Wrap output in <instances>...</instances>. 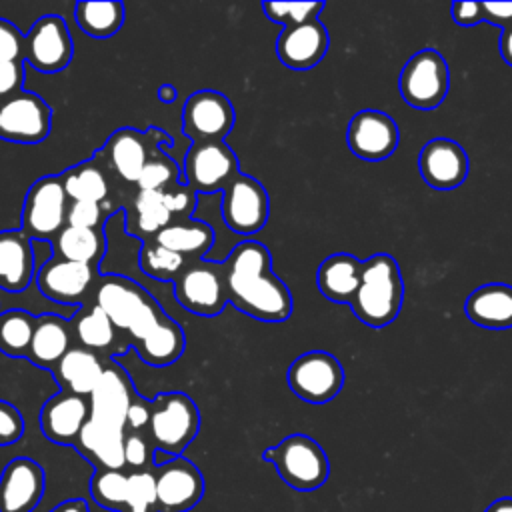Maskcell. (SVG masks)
<instances>
[{
    "label": "cell",
    "instance_id": "obj_1",
    "mask_svg": "<svg viewBox=\"0 0 512 512\" xmlns=\"http://www.w3.org/2000/svg\"><path fill=\"white\" fill-rule=\"evenodd\" d=\"M228 302L260 322H284L292 314V294L272 272L270 250L256 242H240L222 262Z\"/></svg>",
    "mask_w": 512,
    "mask_h": 512
},
{
    "label": "cell",
    "instance_id": "obj_2",
    "mask_svg": "<svg viewBox=\"0 0 512 512\" xmlns=\"http://www.w3.org/2000/svg\"><path fill=\"white\" fill-rule=\"evenodd\" d=\"M404 300V282L390 254H374L362 264V282L350 302L356 318L370 328H384L396 320Z\"/></svg>",
    "mask_w": 512,
    "mask_h": 512
},
{
    "label": "cell",
    "instance_id": "obj_3",
    "mask_svg": "<svg viewBox=\"0 0 512 512\" xmlns=\"http://www.w3.org/2000/svg\"><path fill=\"white\" fill-rule=\"evenodd\" d=\"M94 304L112 320L116 330L128 332L132 342L144 338L164 316L158 302L140 284L116 274L98 280Z\"/></svg>",
    "mask_w": 512,
    "mask_h": 512
},
{
    "label": "cell",
    "instance_id": "obj_4",
    "mask_svg": "<svg viewBox=\"0 0 512 512\" xmlns=\"http://www.w3.org/2000/svg\"><path fill=\"white\" fill-rule=\"evenodd\" d=\"M200 430V412L194 400L184 392H160L152 400L148 438L156 452L170 458L180 456Z\"/></svg>",
    "mask_w": 512,
    "mask_h": 512
},
{
    "label": "cell",
    "instance_id": "obj_5",
    "mask_svg": "<svg viewBox=\"0 0 512 512\" xmlns=\"http://www.w3.org/2000/svg\"><path fill=\"white\" fill-rule=\"evenodd\" d=\"M272 462L278 476L298 492L318 490L330 474V462L324 448L306 434H290L262 452Z\"/></svg>",
    "mask_w": 512,
    "mask_h": 512
},
{
    "label": "cell",
    "instance_id": "obj_6",
    "mask_svg": "<svg viewBox=\"0 0 512 512\" xmlns=\"http://www.w3.org/2000/svg\"><path fill=\"white\" fill-rule=\"evenodd\" d=\"M406 104L420 110L438 108L450 88V70L438 50L426 48L410 56L398 80Z\"/></svg>",
    "mask_w": 512,
    "mask_h": 512
},
{
    "label": "cell",
    "instance_id": "obj_7",
    "mask_svg": "<svg viewBox=\"0 0 512 512\" xmlns=\"http://www.w3.org/2000/svg\"><path fill=\"white\" fill-rule=\"evenodd\" d=\"M68 196L60 176L48 174L36 180L26 192L20 224L32 240H52L66 226Z\"/></svg>",
    "mask_w": 512,
    "mask_h": 512
},
{
    "label": "cell",
    "instance_id": "obj_8",
    "mask_svg": "<svg viewBox=\"0 0 512 512\" xmlns=\"http://www.w3.org/2000/svg\"><path fill=\"white\" fill-rule=\"evenodd\" d=\"M290 390L308 404H326L344 386V368L336 356L324 350L300 354L286 372Z\"/></svg>",
    "mask_w": 512,
    "mask_h": 512
},
{
    "label": "cell",
    "instance_id": "obj_9",
    "mask_svg": "<svg viewBox=\"0 0 512 512\" xmlns=\"http://www.w3.org/2000/svg\"><path fill=\"white\" fill-rule=\"evenodd\" d=\"M240 174L238 158L224 144V140L214 142H194L184 158L186 186L196 194H214L224 190Z\"/></svg>",
    "mask_w": 512,
    "mask_h": 512
},
{
    "label": "cell",
    "instance_id": "obj_10",
    "mask_svg": "<svg viewBox=\"0 0 512 512\" xmlns=\"http://www.w3.org/2000/svg\"><path fill=\"white\" fill-rule=\"evenodd\" d=\"M270 214V200L266 188L248 174H238L222 190V218L224 224L242 236L260 232Z\"/></svg>",
    "mask_w": 512,
    "mask_h": 512
},
{
    "label": "cell",
    "instance_id": "obj_11",
    "mask_svg": "<svg viewBox=\"0 0 512 512\" xmlns=\"http://www.w3.org/2000/svg\"><path fill=\"white\" fill-rule=\"evenodd\" d=\"M52 110L44 98L20 90L0 102V138L14 144H40L50 134Z\"/></svg>",
    "mask_w": 512,
    "mask_h": 512
},
{
    "label": "cell",
    "instance_id": "obj_12",
    "mask_svg": "<svg viewBox=\"0 0 512 512\" xmlns=\"http://www.w3.org/2000/svg\"><path fill=\"white\" fill-rule=\"evenodd\" d=\"M152 474L158 512H188L204 496V476L198 466L184 456L156 464Z\"/></svg>",
    "mask_w": 512,
    "mask_h": 512
},
{
    "label": "cell",
    "instance_id": "obj_13",
    "mask_svg": "<svg viewBox=\"0 0 512 512\" xmlns=\"http://www.w3.org/2000/svg\"><path fill=\"white\" fill-rule=\"evenodd\" d=\"M174 294L178 304L198 316L212 318L220 314L228 302L222 264H192L186 266L174 280Z\"/></svg>",
    "mask_w": 512,
    "mask_h": 512
},
{
    "label": "cell",
    "instance_id": "obj_14",
    "mask_svg": "<svg viewBox=\"0 0 512 512\" xmlns=\"http://www.w3.org/2000/svg\"><path fill=\"white\" fill-rule=\"evenodd\" d=\"M74 54L66 22L56 14L40 16L24 36V60L44 74L64 70Z\"/></svg>",
    "mask_w": 512,
    "mask_h": 512
},
{
    "label": "cell",
    "instance_id": "obj_15",
    "mask_svg": "<svg viewBox=\"0 0 512 512\" xmlns=\"http://www.w3.org/2000/svg\"><path fill=\"white\" fill-rule=\"evenodd\" d=\"M234 122V106L222 92L198 90L184 102L182 130L194 142L224 140V136L234 128Z\"/></svg>",
    "mask_w": 512,
    "mask_h": 512
},
{
    "label": "cell",
    "instance_id": "obj_16",
    "mask_svg": "<svg viewBox=\"0 0 512 512\" xmlns=\"http://www.w3.org/2000/svg\"><path fill=\"white\" fill-rule=\"evenodd\" d=\"M398 126L386 112L360 110L352 116L346 130L348 148L362 160H386L398 146Z\"/></svg>",
    "mask_w": 512,
    "mask_h": 512
},
{
    "label": "cell",
    "instance_id": "obj_17",
    "mask_svg": "<svg viewBox=\"0 0 512 512\" xmlns=\"http://www.w3.org/2000/svg\"><path fill=\"white\" fill-rule=\"evenodd\" d=\"M96 266L52 256L36 270L38 290L58 304H80L94 286Z\"/></svg>",
    "mask_w": 512,
    "mask_h": 512
},
{
    "label": "cell",
    "instance_id": "obj_18",
    "mask_svg": "<svg viewBox=\"0 0 512 512\" xmlns=\"http://www.w3.org/2000/svg\"><path fill=\"white\" fill-rule=\"evenodd\" d=\"M136 396V390L118 364H106L104 372L88 396L90 400V420L126 432V414Z\"/></svg>",
    "mask_w": 512,
    "mask_h": 512
},
{
    "label": "cell",
    "instance_id": "obj_19",
    "mask_svg": "<svg viewBox=\"0 0 512 512\" xmlns=\"http://www.w3.org/2000/svg\"><path fill=\"white\" fill-rule=\"evenodd\" d=\"M46 490L44 468L26 456L10 460L0 474V512H32Z\"/></svg>",
    "mask_w": 512,
    "mask_h": 512
},
{
    "label": "cell",
    "instance_id": "obj_20",
    "mask_svg": "<svg viewBox=\"0 0 512 512\" xmlns=\"http://www.w3.org/2000/svg\"><path fill=\"white\" fill-rule=\"evenodd\" d=\"M88 420L90 400L64 390L50 396L40 410V428L44 436L62 446H74Z\"/></svg>",
    "mask_w": 512,
    "mask_h": 512
},
{
    "label": "cell",
    "instance_id": "obj_21",
    "mask_svg": "<svg viewBox=\"0 0 512 512\" xmlns=\"http://www.w3.org/2000/svg\"><path fill=\"white\" fill-rule=\"evenodd\" d=\"M328 30L320 20L284 28L276 38V56L290 70H310L326 56Z\"/></svg>",
    "mask_w": 512,
    "mask_h": 512
},
{
    "label": "cell",
    "instance_id": "obj_22",
    "mask_svg": "<svg viewBox=\"0 0 512 512\" xmlns=\"http://www.w3.org/2000/svg\"><path fill=\"white\" fill-rule=\"evenodd\" d=\"M418 168L428 186L436 190H452L468 176V154L450 138H434L424 144Z\"/></svg>",
    "mask_w": 512,
    "mask_h": 512
},
{
    "label": "cell",
    "instance_id": "obj_23",
    "mask_svg": "<svg viewBox=\"0 0 512 512\" xmlns=\"http://www.w3.org/2000/svg\"><path fill=\"white\" fill-rule=\"evenodd\" d=\"M34 242L22 230L0 232V290L16 294L36 278Z\"/></svg>",
    "mask_w": 512,
    "mask_h": 512
},
{
    "label": "cell",
    "instance_id": "obj_24",
    "mask_svg": "<svg viewBox=\"0 0 512 512\" xmlns=\"http://www.w3.org/2000/svg\"><path fill=\"white\" fill-rule=\"evenodd\" d=\"M362 264L348 252H338L322 260L316 272L318 290L332 302L348 304L354 300L362 282Z\"/></svg>",
    "mask_w": 512,
    "mask_h": 512
},
{
    "label": "cell",
    "instance_id": "obj_25",
    "mask_svg": "<svg viewBox=\"0 0 512 512\" xmlns=\"http://www.w3.org/2000/svg\"><path fill=\"white\" fill-rule=\"evenodd\" d=\"M72 348V328L56 314L36 316L34 336L28 350V360L44 370H50L62 360V356Z\"/></svg>",
    "mask_w": 512,
    "mask_h": 512
},
{
    "label": "cell",
    "instance_id": "obj_26",
    "mask_svg": "<svg viewBox=\"0 0 512 512\" xmlns=\"http://www.w3.org/2000/svg\"><path fill=\"white\" fill-rule=\"evenodd\" d=\"M104 366L106 364L100 360L96 352L86 350L82 346H72L62 356V360L52 368V376L64 392L88 398L96 388L104 372Z\"/></svg>",
    "mask_w": 512,
    "mask_h": 512
},
{
    "label": "cell",
    "instance_id": "obj_27",
    "mask_svg": "<svg viewBox=\"0 0 512 512\" xmlns=\"http://www.w3.org/2000/svg\"><path fill=\"white\" fill-rule=\"evenodd\" d=\"M466 316L482 328H510L512 326V286L508 284H484L476 288L466 304Z\"/></svg>",
    "mask_w": 512,
    "mask_h": 512
},
{
    "label": "cell",
    "instance_id": "obj_28",
    "mask_svg": "<svg viewBox=\"0 0 512 512\" xmlns=\"http://www.w3.org/2000/svg\"><path fill=\"white\" fill-rule=\"evenodd\" d=\"M102 152L106 154L108 164L118 174V178L130 184L138 182L142 168L150 160L146 136L134 128L116 130L104 144Z\"/></svg>",
    "mask_w": 512,
    "mask_h": 512
},
{
    "label": "cell",
    "instance_id": "obj_29",
    "mask_svg": "<svg viewBox=\"0 0 512 512\" xmlns=\"http://www.w3.org/2000/svg\"><path fill=\"white\" fill-rule=\"evenodd\" d=\"M74 446L86 460H90L96 466V470L100 468L120 470L124 466V432L122 430H114L94 420H88Z\"/></svg>",
    "mask_w": 512,
    "mask_h": 512
},
{
    "label": "cell",
    "instance_id": "obj_30",
    "mask_svg": "<svg viewBox=\"0 0 512 512\" xmlns=\"http://www.w3.org/2000/svg\"><path fill=\"white\" fill-rule=\"evenodd\" d=\"M134 346L146 364L168 366L182 356L186 348V336L176 320L164 314L162 320L144 338L134 342Z\"/></svg>",
    "mask_w": 512,
    "mask_h": 512
},
{
    "label": "cell",
    "instance_id": "obj_31",
    "mask_svg": "<svg viewBox=\"0 0 512 512\" xmlns=\"http://www.w3.org/2000/svg\"><path fill=\"white\" fill-rule=\"evenodd\" d=\"M50 244L54 248V256L90 266H96L106 250V238L96 228L64 226Z\"/></svg>",
    "mask_w": 512,
    "mask_h": 512
},
{
    "label": "cell",
    "instance_id": "obj_32",
    "mask_svg": "<svg viewBox=\"0 0 512 512\" xmlns=\"http://www.w3.org/2000/svg\"><path fill=\"white\" fill-rule=\"evenodd\" d=\"M154 240L184 258L204 256L214 242V232L206 222L186 218L180 222H170L154 236Z\"/></svg>",
    "mask_w": 512,
    "mask_h": 512
},
{
    "label": "cell",
    "instance_id": "obj_33",
    "mask_svg": "<svg viewBox=\"0 0 512 512\" xmlns=\"http://www.w3.org/2000/svg\"><path fill=\"white\" fill-rule=\"evenodd\" d=\"M76 24L86 36L104 40L114 36L124 24V4L114 0L78 2L74 8Z\"/></svg>",
    "mask_w": 512,
    "mask_h": 512
},
{
    "label": "cell",
    "instance_id": "obj_34",
    "mask_svg": "<svg viewBox=\"0 0 512 512\" xmlns=\"http://www.w3.org/2000/svg\"><path fill=\"white\" fill-rule=\"evenodd\" d=\"M70 328L78 344L92 352H104L116 340V328L112 320L96 304L78 308L70 322Z\"/></svg>",
    "mask_w": 512,
    "mask_h": 512
},
{
    "label": "cell",
    "instance_id": "obj_35",
    "mask_svg": "<svg viewBox=\"0 0 512 512\" xmlns=\"http://www.w3.org/2000/svg\"><path fill=\"white\" fill-rule=\"evenodd\" d=\"M60 180L70 202H102L108 196V182L92 160L64 170Z\"/></svg>",
    "mask_w": 512,
    "mask_h": 512
},
{
    "label": "cell",
    "instance_id": "obj_36",
    "mask_svg": "<svg viewBox=\"0 0 512 512\" xmlns=\"http://www.w3.org/2000/svg\"><path fill=\"white\" fill-rule=\"evenodd\" d=\"M36 316L26 310L0 312V352L10 358L28 356L34 336Z\"/></svg>",
    "mask_w": 512,
    "mask_h": 512
},
{
    "label": "cell",
    "instance_id": "obj_37",
    "mask_svg": "<svg viewBox=\"0 0 512 512\" xmlns=\"http://www.w3.org/2000/svg\"><path fill=\"white\" fill-rule=\"evenodd\" d=\"M134 212H136V234L140 236H156L172 222V214L164 204L162 192L138 190L134 196Z\"/></svg>",
    "mask_w": 512,
    "mask_h": 512
},
{
    "label": "cell",
    "instance_id": "obj_38",
    "mask_svg": "<svg viewBox=\"0 0 512 512\" xmlns=\"http://www.w3.org/2000/svg\"><path fill=\"white\" fill-rule=\"evenodd\" d=\"M90 494L102 508L124 512L128 500V474L114 468H100L90 480Z\"/></svg>",
    "mask_w": 512,
    "mask_h": 512
},
{
    "label": "cell",
    "instance_id": "obj_39",
    "mask_svg": "<svg viewBox=\"0 0 512 512\" xmlns=\"http://www.w3.org/2000/svg\"><path fill=\"white\" fill-rule=\"evenodd\" d=\"M140 268L156 280H176L186 268V258L158 244L154 238L144 242L140 250Z\"/></svg>",
    "mask_w": 512,
    "mask_h": 512
},
{
    "label": "cell",
    "instance_id": "obj_40",
    "mask_svg": "<svg viewBox=\"0 0 512 512\" xmlns=\"http://www.w3.org/2000/svg\"><path fill=\"white\" fill-rule=\"evenodd\" d=\"M324 2H262V10L268 20L288 26H298L310 20H318Z\"/></svg>",
    "mask_w": 512,
    "mask_h": 512
},
{
    "label": "cell",
    "instance_id": "obj_41",
    "mask_svg": "<svg viewBox=\"0 0 512 512\" xmlns=\"http://www.w3.org/2000/svg\"><path fill=\"white\" fill-rule=\"evenodd\" d=\"M124 512H158L152 470L128 474V500Z\"/></svg>",
    "mask_w": 512,
    "mask_h": 512
},
{
    "label": "cell",
    "instance_id": "obj_42",
    "mask_svg": "<svg viewBox=\"0 0 512 512\" xmlns=\"http://www.w3.org/2000/svg\"><path fill=\"white\" fill-rule=\"evenodd\" d=\"M176 176H178V166L174 164V160L164 156H150V160L140 172L136 186L138 190L162 192L166 188L176 186Z\"/></svg>",
    "mask_w": 512,
    "mask_h": 512
},
{
    "label": "cell",
    "instance_id": "obj_43",
    "mask_svg": "<svg viewBox=\"0 0 512 512\" xmlns=\"http://www.w3.org/2000/svg\"><path fill=\"white\" fill-rule=\"evenodd\" d=\"M156 450L148 438L142 432H124V464L132 466L134 472L150 470L154 464Z\"/></svg>",
    "mask_w": 512,
    "mask_h": 512
},
{
    "label": "cell",
    "instance_id": "obj_44",
    "mask_svg": "<svg viewBox=\"0 0 512 512\" xmlns=\"http://www.w3.org/2000/svg\"><path fill=\"white\" fill-rule=\"evenodd\" d=\"M104 220V210L100 202H70L66 212V226L74 228H96Z\"/></svg>",
    "mask_w": 512,
    "mask_h": 512
},
{
    "label": "cell",
    "instance_id": "obj_45",
    "mask_svg": "<svg viewBox=\"0 0 512 512\" xmlns=\"http://www.w3.org/2000/svg\"><path fill=\"white\" fill-rule=\"evenodd\" d=\"M24 434V418L20 410L0 398V446L16 444Z\"/></svg>",
    "mask_w": 512,
    "mask_h": 512
},
{
    "label": "cell",
    "instance_id": "obj_46",
    "mask_svg": "<svg viewBox=\"0 0 512 512\" xmlns=\"http://www.w3.org/2000/svg\"><path fill=\"white\" fill-rule=\"evenodd\" d=\"M24 60V36L8 20L0 18V62Z\"/></svg>",
    "mask_w": 512,
    "mask_h": 512
},
{
    "label": "cell",
    "instance_id": "obj_47",
    "mask_svg": "<svg viewBox=\"0 0 512 512\" xmlns=\"http://www.w3.org/2000/svg\"><path fill=\"white\" fill-rule=\"evenodd\" d=\"M24 60L22 62H0V102L22 90L24 84Z\"/></svg>",
    "mask_w": 512,
    "mask_h": 512
},
{
    "label": "cell",
    "instance_id": "obj_48",
    "mask_svg": "<svg viewBox=\"0 0 512 512\" xmlns=\"http://www.w3.org/2000/svg\"><path fill=\"white\" fill-rule=\"evenodd\" d=\"M162 196H164V204L166 208L170 210V214H184V216H190L192 208L196 206V192L188 186H172V188H166L162 190Z\"/></svg>",
    "mask_w": 512,
    "mask_h": 512
},
{
    "label": "cell",
    "instance_id": "obj_49",
    "mask_svg": "<svg viewBox=\"0 0 512 512\" xmlns=\"http://www.w3.org/2000/svg\"><path fill=\"white\" fill-rule=\"evenodd\" d=\"M150 412H152V400H146L140 394H136L126 414V432L148 430Z\"/></svg>",
    "mask_w": 512,
    "mask_h": 512
},
{
    "label": "cell",
    "instance_id": "obj_50",
    "mask_svg": "<svg viewBox=\"0 0 512 512\" xmlns=\"http://www.w3.org/2000/svg\"><path fill=\"white\" fill-rule=\"evenodd\" d=\"M482 16L504 30L512 24V2H482Z\"/></svg>",
    "mask_w": 512,
    "mask_h": 512
},
{
    "label": "cell",
    "instance_id": "obj_51",
    "mask_svg": "<svg viewBox=\"0 0 512 512\" xmlns=\"http://www.w3.org/2000/svg\"><path fill=\"white\" fill-rule=\"evenodd\" d=\"M452 18L460 26H474V24L482 22L484 20L482 2H454Z\"/></svg>",
    "mask_w": 512,
    "mask_h": 512
},
{
    "label": "cell",
    "instance_id": "obj_52",
    "mask_svg": "<svg viewBox=\"0 0 512 512\" xmlns=\"http://www.w3.org/2000/svg\"><path fill=\"white\" fill-rule=\"evenodd\" d=\"M48 512H90V508L84 498H68L50 508Z\"/></svg>",
    "mask_w": 512,
    "mask_h": 512
},
{
    "label": "cell",
    "instance_id": "obj_53",
    "mask_svg": "<svg viewBox=\"0 0 512 512\" xmlns=\"http://www.w3.org/2000/svg\"><path fill=\"white\" fill-rule=\"evenodd\" d=\"M500 54L508 66H512V24L500 34Z\"/></svg>",
    "mask_w": 512,
    "mask_h": 512
},
{
    "label": "cell",
    "instance_id": "obj_54",
    "mask_svg": "<svg viewBox=\"0 0 512 512\" xmlns=\"http://www.w3.org/2000/svg\"><path fill=\"white\" fill-rule=\"evenodd\" d=\"M484 512H512V496H504L494 500Z\"/></svg>",
    "mask_w": 512,
    "mask_h": 512
},
{
    "label": "cell",
    "instance_id": "obj_55",
    "mask_svg": "<svg viewBox=\"0 0 512 512\" xmlns=\"http://www.w3.org/2000/svg\"><path fill=\"white\" fill-rule=\"evenodd\" d=\"M158 96H160V100L162 102H174L176 100V90L172 88V86H160V90H158Z\"/></svg>",
    "mask_w": 512,
    "mask_h": 512
}]
</instances>
